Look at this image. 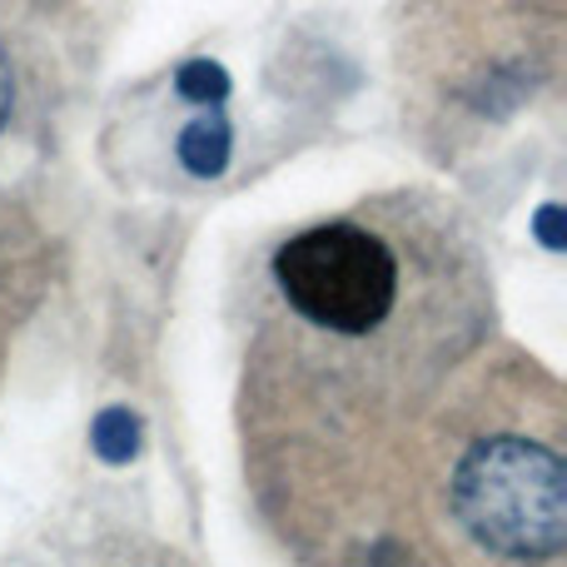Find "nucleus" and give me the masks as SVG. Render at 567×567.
Returning a JSON list of instances; mask_svg holds the SVG:
<instances>
[{
  "instance_id": "423d86ee",
  "label": "nucleus",
  "mask_w": 567,
  "mask_h": 567,
  "mask_svg": "<svg viewBox=\"0 0 567 567\" xmlns=\"http://www.w3.org/2000/svg\"><path fill=\"white\" fill-rule=\"evenodd\" d=\"M533 235H538L543 245L558 255V249H563V209H558V205H543V209H538V225H533Z\"/></svg>"
},
{
  "instance_id": "20e7f679",
  "label": "nucleus",
  "mask_w": 567,
  "mask_h": 567,
  "mask_svg": "<svg viewBox=\"0 0 567 567\" xmlns=\"http://www.w3.org/2000/svg\"><path fill=\"white\" fill-rule=\"evenodd\" d=\"M90 449L105 463H130L140 453V419L130 409H105L90 429Z\"/></svg>"
},
{
  "instance_id": "7ed1b4c3",
  "label": "nucleus",
  "mask_w": 567,
  "mask_h": 567,
  "mask_svg": "<svg viewBox=\"0 0 567 567\" xmlns=\"http://www.w3.org/2000/svg\"><path fill=\"white\" fill-rule=\"evenodd\" d=\"M229 145H235L229 120L219 115V105H209L179 130V165H185L195 179H215L219 169L229 165Z\"/></svg>"
},
{
  "instance_id": "39448f33",
  "label": "nucleus",
  "mask_w": 567,
  "mask_h": 567,
  "mask_svg": "<svg viewBox=\"0 0 567 567\" xmlns=\"http://www.w3.org/2000/svg\"><path fill=\"white\" fill-rule=\"evenodd\" d=\"M175 90L185 100H195V105H219V100L229 95V75L215 60H189V65H179Z\"/></svg>"
},
{
  "instance_id": "f257e3e1",
  "label": "nucleus",
  "mask_w": 567,
  "mask_h": 567,
  "mask_svg": "<svg viewBox=\"0 0 567 567\" xmlns=\"http://www.w3.org/2000/svg\"><path fill=\"white\" fill-rule=\"evenodd\" d=\"M458 523L503 558H553L567 543V483L553 449L488 439L453 473Z\"/></svg>"
},
{
  "instance_id": "f03ea898",
  "label": "nucleus",
  "mask_w": 567,
  "mask_h": 567,
  "mask_svg": "<svg viewBox=\"0 0 567 567\" xmlns=\"http://www.w3.org/2000/svg\"><path fill=\"white\" fill-rule=\"evenodd\" d=\"M275 279L309 323L353 339L379 329L399 299V259L359 225H313L293 235L275 259Z\"/></svg>"
},
{
  "instance_id": "0eeeda50",
  "label": "nucleus",
  "mask_w": 567,
  "mask_h": 567,
  "mask_svg": "<svg viewBox=\"0 0 567 567\" xmlns=\"http://www.w3.org/2000/svg\"><path fill=\"white\" fill-rule=\"evenodd\" d=\"M10 100H16V80H10V60H6V50H0V130H6V120H10Z\"/></svg>"
}]
</instances>
